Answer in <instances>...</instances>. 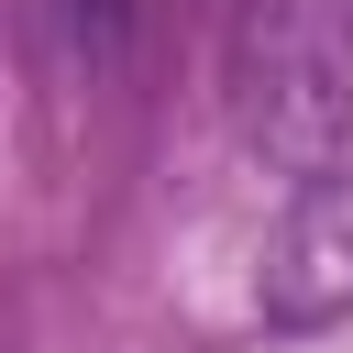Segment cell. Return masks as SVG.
I'll return each mask as SVG.
<instances>
[{"instance_id":"1","label":"cell","mask_w":353,"mask_h":353,"mask_svg":"<svg viewBox=\"0 0 353 353\" xmlns=\"http://www.w3.org/2000/svg\"><path fill=\"white\" fill-rule=\"evenodd\" d=\"M232 132L298 176H331L353 132V0H243L221 33Z\"/></svg>"},{"instance_id":"2","label":"cell","mask_w":353,"mask_h":353,"mask_svg":"<svg viewBox=\"0 0 353 353\" xmlns=\"http://www.w3.org/2000/svg\"><path fill=\"white\" fill-rule=\"evenodd\" d=\"M254 309L276 331H331L353 320V176H309L287 221L254 254Z\"/></svg>"}]
</instances>
